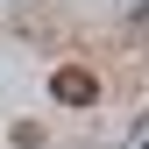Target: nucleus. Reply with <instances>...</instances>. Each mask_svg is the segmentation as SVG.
I'll list each match as a JSON object with an SVG mask.
<instances>
[{
  "label": "nucleus",
  "mask_w": 149,
  "mask_h": 149,
  "mask_svg": "<svg viewBox=\"0 0 149 149\" xmlns=\"http://www.w3.org/2000/svg\"><path fill=\"white\" fill-rule=\"evenodd\" d=\"M50 92H57L64 107H85V100H100V78H92L85 64H64L57 78H50Z\"/></svg>",
  "instance_id": "nucleus-1"
}]
</instances>
